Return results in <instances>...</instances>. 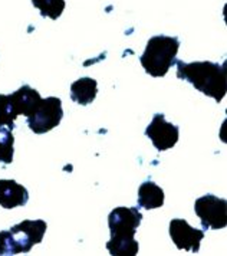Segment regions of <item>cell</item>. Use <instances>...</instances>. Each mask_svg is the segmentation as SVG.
Returning <instances> with one entry per match:
<instances>
[{"label":"cell","instance_id":"cell-1","mask_svg":"<svg viewBox=\"0 0 227 256\" xmlns=\"http://www.w3.org/2000/svg\"><path fill=\"white\" fill-rule=\"evenodd\" d=\"M177 78L190 82L194 88L217 102L226 96V65L214 62H192L177 60Z\"/></svg>","mask_w":227,"mask_h":256},{"label":"cell","instance_id":"cell-2","mask_svg":"<svg viewBox=\"0 0 227 256\" xmlns=\"http://www.w3.org/2000/svg\"><path fill=\"white\" fill-rule=\"evenodd\" d=\"M180 49V40L176 36L157 35L147 42L144 54L140 62L148 75L154 78L166 76L176 62V56Z\"/></svg>","mask_w":227,"mask_h":256},{"label":"cell","instance_id":"cell-3","mask_svg":"<svg viewBox=\"0 0 227 256\" xmlns=\"http://www.w3.org/2000/svg\"><path fill=\"white\" fill-rule=\"evenodd\" d=\"M64 118L62 101L56 96L42 98L39 106L30 116H28V126L34 134H45L60 124Z\"/></svg>","mask_w":227,"mask_h":256},{"label":"cell","instance_id":"cell-4","mask_svg":"<svg viewBox=\"0 0 227 256\" xmlns=\"http://www.w3.org/2000/svg\"><path fill=\"white\" fill-rule=\"evenodd\" d=\"M226 200L214 194H206L197 198L194 203V212L202 222L203 230L226 228Z\"/></svg>","mask_w":227,"mask_h":256},{"label":"cell","instance_id":"cell-5","mask_svg":"<svg viewBox=\"0 0 227 256\" xmlns=\"http://www.w3.org/2000/svg\"><path fill=\"white\" fill-rule=\"evenodd\" d=\"M142 214L138 208H116L108 216V226L111 238H134Z\"/></svg>","mask_w":227,"mask_h":256},{"label":"cell","instance_id":"cell-6","mask_svg":"<svg viewBox=\"0 0 227 256\" xmlns=\"http://www.w3.org/2000/svg\"><path fill=\"white\" fill-rule=\"evenodd\" d=\"M178 134H180L178 127L166 121L164 114H156L151 120L150 126L146 128V136L158 152H166L172 148L178 141Z\"/></svg>","mask_w":227,"mask_h":256},{"label":"cell","instance_id":"cell-7","mask_svg":"<svg viewBox=\"0 0 227 256\" xmlns=\"http://www.w3.org/2000/svg\"><path fill=\"white\" fill-rule=\"evenodd\" d=\"M168 232L177 249L194 254L200 250V242L204 239V230L192 228L188 222L184 219H172L170 222Z\"/></svg>","mask_w":227,"mask_h":256},{"label":"cell","instance_id":"cell-8","mask_svg":"<svg viewBox=\"0 0 227 256\" xmlns=\"http://www.w3.org/2000/svg\"><path fill=\"white\" fill-rule=\"evenodd\" d=\"M14 236L16 242L19 244L20 254H28L32 250L34 244H40L44 240L48 224L45 220H23L9 229Z\"/></svg>","mask_w":227,"mask_h":256},{"label":"cell","instance_id":"cell-9","mask_svg":"<svg viewBox=\"0 0 227 256\" xmlns=\"http://www.w3.org/2000/svg\"><path fill=\"white\" fill-rule=\"evenodd\" d=\"M29 202L26 187L14 180H0V206L3 209H14Z\"/></svg>","mask_w":227,"mask_h":256},{"label":"cell","instance_id":"cell-10","mask_svg":"<svg viewBox=\"0 0 227 256\" xmlns=\"http://www.w3.org/2000/svg\"><path fill=\"white\" fill-rule=\"evenodd\" d=\"M10 95L19 116H30L42 101L40 94L34 88H30L29 85H23L16 92L10 94Z\"/></svg>","mask_w":227,"mask_h":256},{"label":"cell","instance_id":"cell-11","mask_svg":"<svg viewBox=\"0 0 227 256\" xmlns=\"http://www.w3.org/2000/svg\"><path fill=\"white\" fill-rule=\"evenodd\" d=\"M164 204V190L152 180L144 182L138 188V206L144 209H158Z\"/></svg>","mask_w":227,"mask_h":256},{"label":"cell","instance_id":"cell-12","mask_svg":"<svg viewBox=\"0 0 227 256\" xmlns=\"http://www.w3.org/2000/svg\"><path fill=\"white\" fill-rule=\"evenodd\" d=\"M98 94V82L92 78H80L70 85V100L80 105L94 102Z\"/></svg>","mask_w":227,"mask_h":256},{"label":"cell","instance_id":"cell-13","mask_svg":"<svg viewBox=\"0 0 227 256\" xmlns=\"http://www.w3.org/2000/svg\"><path fill=\"white\" fill-rule=\"evenodd\" d=\"M106 249L114 256H136L140 244L136 238H111L106 244Z\"/></svg>","mask_w":227,"mask_h":256},{"label":"cell","instance_id":"cell-14","mask_svg":"<svg viewBox=\"0 0 227 256\" xmlns=\"http://www.w3.org/2000/svg\"><path fill=\"white\" fill-rule=\"evenodd\" d=\"M18 116L19 114L13 104L10 94H0V127L6 126L9 130H13Z\"/></svg>","mask_w":227,"mask_h":256},{"label":"cell","instance_id":"cell-15","mask_svg":"<svg viewBox=\"0 0 227 256\" xmlns=\"http://www.w3.org/2000/svg\"><path fill=\"white\" fill-rule=\"evenodd\" d=\"M32 3L42 18H50L54 20L65 10V0H32Z\"/></svg>","mask_w":227,"mask_h":256},{"label":"cell","instance_id":"cell-16","mask_svg":"<svg viewBox=\"0 0 227 256\" xmlns=\"http://www.w3.org/2000/svg\"><path fill=\"white\" fill-rule=\"evenodd\" d=\"M13 142L14 137L12 134V130L8 127H0V163L3 164H12L13 162Z\"/></svg>","mask_w":227,"mask_h":256},{"label":"cell","instance_id":"cell-17","mask_svg":"<svg viewBox=\"0 0 227 256\" xmlns=\"http://www.w3.org/2000/svg\"><path fill=\"white\" fill-rule=\"evenodd\" d=\"M20 254L19 244L10 230L0 232V255H18Z\"/></svg>","mask_w":227,"mask_h":256}]
</instances>
